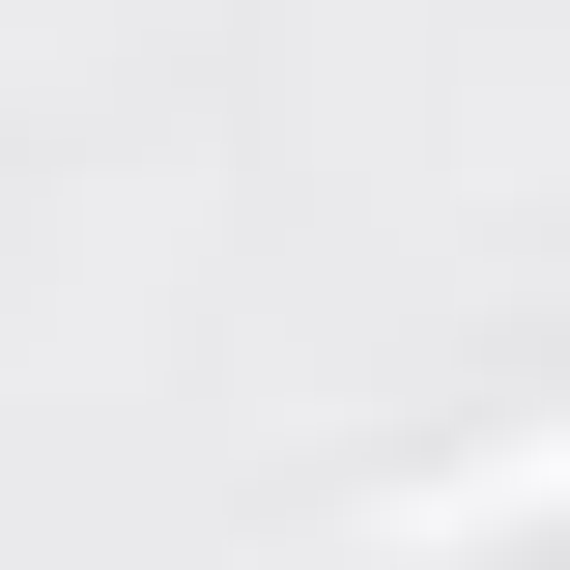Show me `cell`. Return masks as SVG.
Listing matches in <instances>:
<instances>
[{"label": "cell", "mask_w": 570, "mask_h": 570, "mask_svg": "<svg viewBox=\"0 0 570 570\" xmlns=\"http://www.w3.org/2000/svg\"><path fill=\"white\" fill-rule=\"evenodd\" d=\"M570 513V428H513V456H428V485H371V542H542Z\"/></svg>", "instance_id": "obj_1"}]
</instances>
